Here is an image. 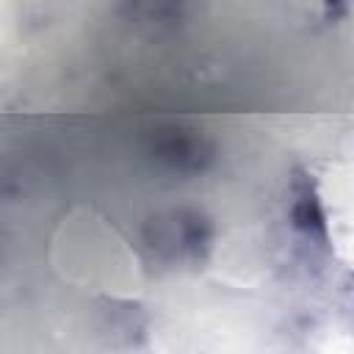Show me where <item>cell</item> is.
Instances as JSON below:
<instances>
[{"label": "cell", "instance_id": "6da1fadb", "mask_svg": "<svg viewBox=\"0 0 354 354\" xmlns=\"http://www.w3.org/2000/svg\"><path fill=\"white\" fill-rule=\"evenodd\" d=\"M216 243V224L196 207H169L141 227L144 260L158 271L202 268Z\"/></svg>", "mask_w": 354, "mask_h": 354}, {"label": "cell", "instance_id": "7a4b0ae2", "mask_svg": "<svg viewBox=\"0 0 354 354\" xmlns=\"http://www.w3.org/2000/svg\"><path fill=\"white\" fill-rule=\"evenodd\" d=\"M285 218L301 263L313 271H324L326 263L335 257V249H332L329 221H326L318 183L313 171H307L304 166H296L288 177Z\"/></svg>", "mask_w": 354, "mask_h": 354}, {"label": "cell", "instance_id": "3957f363", "mask_svg": "<svg viewBox=\"0 0 354 354\" xmlns=\"http://www.w3.org/2000/svg\"><path fill=\"white\" fill-rule=\"evenodd\" d=\"M152 155L163 169L188 177V174H202L213 163L216 147L196 130L171 127V130H163L155 138Z\"/></svg>", "mask_w": 354, "mask_h": 354}, {"label": "cell", "instance_id": "277c9868", "mask_svg": "<svg viewBox=\"0 0 354 354\" xmlns=\"http://www.w3.org/2000/svg\"><path fill=\"white\" fill-rule=\"evenodd\" d=\"M183 6H185V0H122V8L130 17H138V19H147V22L180 17Z\"/></svg>", "mask_w": 354, "mask_h": 354}, {"label": "cell", "instance_id": "5b68a950", "mask_svg": "<svg viewBox=\"0 0 354 354\" xmlns=\"http://www.w3.org/2000/svg\"><path fill=\"white\" fill-rule=\"evenodd\" d=\"M324 6V17L326 22H340L348 17V8H351V0H321Z\"/></svg>", "mask_w": 354, "mask_h": 354}]
</instances>
